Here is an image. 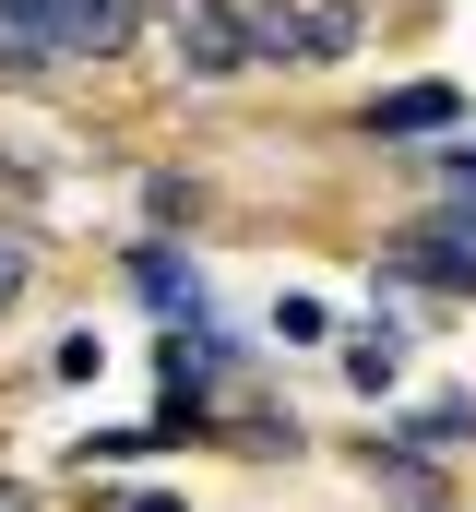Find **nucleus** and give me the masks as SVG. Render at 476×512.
Listing matches in <instances>:
<instances>
[{
  "label": "nucleus",
  "instance_id": "20e7f679",
  "mask_svg": "<svg viewBox=\"0 0 476 512\" xmlns=\"http://www.w3.org/2000/svg\"><path fill=\"white\" fill-rule=\"evenodd\" d=\"M453 120H465V96H453V84H393V96H369V131H393V143L453 131Z\"/></svg>",
  "mask_w": 476,
  "mask_h": 512
},
{
  "label": "nucleus",
  "instance_id": "7ed1b4c3",
  "mask_svg": "<svg viewBox=\"0 0 476 512\" xmlns=\"http://www.w3.org/2000/svg\"><path fill=\"white\" fill-rule=\"evenodd\" d=\"M48 60H72L60 48V0H0V72H48Z\"/></svg>",
  "mask_w": 476,
  "mask_h": 512
},
{
  "label": "nucleus",
  "instance_id": "6e6552de",
  "mask_svg": "<svg viewBox=\"0 0 476 512\" xmlns=\"http://www.w3.org/2000/svg\"><path fill=\"white\" fill-rule=\"evenodd\" d=\"M346 370H357V382H369V393H381V382H393V370H405V334H393V322H369V334H357V346H346Z\"/></svg>",
  "mask_w": 476,
  "mask_h": 512
},
{
  "label": "nucleus",
  "instance_id": "f03ea898",
  "mask_svg": "<svg viewBox=\"0 0 476 512\" xmlns=\"http://www.w3.org/2000/svg\"><path fill=\"white\" fill-rule=\"evenodd\" d=\"M250 48L262 60H334V48H357V12L346 0H322V12H286L274 0V12H250Z\"/></svg>",
  "mask_w": 476,
  "mask_h": 512
},
{
  "label": "nucleus",
  "instance_id": "1a4fd4ad",
  "mask_svg": "<svg viewBox=\"0 0 476 512\" xmlns=\"http://www.w3.org/2000/svg\"><path fill=\"white\" fill-rule=\"evenodd\" d=\"M441 179H453V203H465V191H476V143H453V155H441Z\"/></svg>",
  "mask_w": 476,
  "mask_h": 512
},
{
  "label": "nucleus",
  "instance_id": "423d86ee",
  "mask_svg": "<svg viewBox=\"0 0 476 512\" xmlns=\"http://www.w3.org/2000/svg\"><path fill=\"white\" fill-rule=\"evenodd\" d=\"M131 274H143V298H155L167 322H179V310L203 322V274H191V262H179V251H143V262H131Z\"/></svg>",
  "mask_w": 476,
  "mask_h": 512
},
{
  "label": "nucleus",
  "instance_id": "f257e3e1",
  "mask_svg": "<svg viewBox=\"0 0 476 512\" xmlns=\"http://www.w3.org/2000/svg\"><path fill=\"white\" fill-rule=\"evenodd\" d=\"M167 36H179V72L191 84H227V72L262 60L250 48V12H227V0H167Z\"/></svg>",
  "mask_w": 476,
  "mask_h": 512
},
{
  "label": "nucleus",
  "instance_id": "9d476101",
  "mask_svg": "<svg viewBox=\"0 0 476 512\" xmlns=\"http://www.w3.org/2000/svg\"><path fill=\"white\" fill-rule=\"evenodd\" d=\"M12 298H24V251L0 239V310H12Z\"/></svg>",
  "mask_w": 476,
  "mask_h": 512
},
{
  "label": "nucleus",
  "instance_id": "f8f14e48",
  "mask_svg": "<svg viewBox=\"0 0 476 512\" xmlns=\"http://www.w3.org/2000/svg\"><path fill=\"white\" fill-rule=\"evenodd\" d=\"M0 512H24V489H12V477H0Z\"/></svg>",
  "mask_w": 476,
  "mask_h": 512
},
{
  "label": "nucleus",
  "instance_id": "0eeeda50",
  "mask_svg": "<svg viewBox=\"0 0 476 512\" xmlns=\"http://www.w3.org/2000/svg\"><path fill=\"white\" fill-rule=\"evenodd\" d=\"M215 382H227V346H215V334H179V346H167V393L191 405V393H215Z\"/></svg>",
  "mask_w": 476,
  "mask_h": 512
},
{
  "label": "nucleus",
  "instance_id": "39448f33",
  "mask_svg": "<svg viewBox=\"0 0 476 512\" xmlns=\"http://www.w3.org/2000/svg\"><path fill=\"white\" fill-rule=\"evenodd\" d=\"M131 12L143 0H60V48L72 60H108V48H131Z\"/></svg>",
  "mask_w": 476,
  "mask_h": 512
},
{
  "label": "nucleus",
  "instance_id": "9b49d317",
  "mask_svg": "<svg viewBox=\"0 0 476 512\" xmlns=\"http://www.w3.org/2000/svg\"><path fill=\"white\" fill-rule=\"evenodd\" d=\"M119 512H191V501H167V489H143V501H119Z\"/></svg>",
  "mask_w": 476,
  "mask_h": 512
}]
</instances>
